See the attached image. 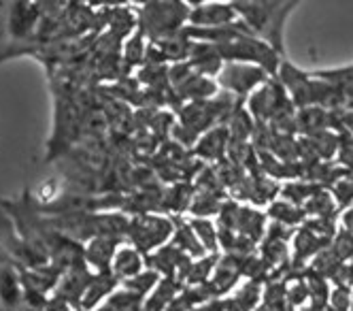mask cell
I'll return each instance as SVG.
<instances>
[{"label": "cell", "instance_id": "d6986e66", "mask_svg": "<svg viewBox=\"0 0 353 311\" xmlns=\"http://www.w3.org/2000/svg\"><path fill=\"white\" fill-rule=\"evenodd\" d=\"M147 39L143 37L141 30H137L134 35L128 37V41L123 43L121 47V60H123V66L125 68H134V66H145L147 62V45L145 43Z\"/></svg>", "mask_w": 353, "mask_h": 311}, {"label": "cell", "instance_id": "277c9868", "mask_svg": "<svg viewBox=\"0 0 353 311\" xmlns=\"http://www.w3.org/2000/svg\"><path fill=\"white\" fill-rule=\"evenodd\" d=\"M174 235V218L170 216H158V214H143L130 218L128 228V241L134 245L145 258L154 254L156 249L168 245Z\"/></svg>", "mask_w": 353, "mask_h": 311}, {"label": "cell", "instance_id": "9c48e42d", "mask_svg": "<svg viewBox=\"0 0 353 311\" xmlns=\"http://www.w3.org/2000/svg\"><path fill=\"white\" fill-rule=\"evenodd\" d=\"M23 296L26 288H23L21 269L0 252V311H15Z\"/></svg>", "mask_w": 353, "mask_h": 311}, {"label": "cell", "instance_id": "8fae6325", "mask_svg": "<svg viewBox=\"0 0 353 311\" xmlns=\"http://www.w3.org/2000/svg\"><path fill=\"white\" fill-rule=\"evenodd\" d=\"M121 286V281L111 273H94L92 281H90V286L85 288L81 301H79V307L77 311H96L103 303H107L113 292Z\"/></svg>", "mask_w": 353, "mask_h": 311}, {"label": "cell", "instance_id": "7402d4cb", "mask_svg": "<svg viewBox=\"0 0 353 311\" xmlns=\"http://www.w3.org/2000/svg\"><path fill=\"white\" fill-rule=\"evenodd\" d=\"M160 279H162V277H160L156 271L145 269V271L139 273L137 277H132V279H128V281H123V283H121V288H125V290H130V292H134V294L147 299L149 292L154 290V288L158 286V283H160Z\"/></svg>", "mask_w": 353, "mask_h": 311}, {"label": "cell", "instance_id": "2e32d148", "mask_svg": "<svg viewBox=\"0 0 353 311\" xmlns=\"http://www.w3.org/2000/svg\"><path fill=\"white\" fill-rule=\"evenodd\" d=\"M170 243H174L183 254H188L190 258H194V261L207 256V249L203 247V243L198 241L192 224L185 222V220L174 218V235H172V241Z\"/></svg>", "mask_w": 353, "mask_h": 311}, {"label": "cell", "instance_id": "30bf717a", "mask_svg": "<svg viewBox=\"0 0 353 311\" xmlns=\"http://www.w3.org/2000/svg\"><path fill=\"white\" fill-rule=\"evenodd\" d=\"M190 7L188 23L192 28H221L239 21V13L232 3H198Z\"/></svg>", "mask_w": 353, "mask_h": 311}, {"label": "cell", "instance_id": "7c38bea8", "mask_svg": "<svg viewBox=\"0 0 353 311\" xmlns=\"http://www.w3.org/2000/svg\"><path fill=\"white\" fill-rule=\"evenodd\" d=\"M121 243H125V241H117V239H111V237H96V239L88 241L83 245L85 265L94 273H107V271H111L113 258H115L117 247Z\"/></svg>", "mask_w": 353, "mask_h": 311}, {"label": "cell", "instance_id": "4fadbf2b", "mask_svg": "<svg viewBox=\"0 0 353 311\" xmlns=\"http://www.w3.org/2000/svg\"><path fill=\"white\" fill-rule=\"evenodd\" d=\"M228 147H230V133L225 126H217L213 131L205 133L198 139L194 153L198 158H203L207 162H223L228 158Z\"/></svg>", "mask_w": 353, "mask_h": 311}, {"label": "cell", "instance_id": "ba28073f", "mask_svg": "<svg viewBox=\"0 0 353 311\" xmlns=\"http://www.w3.org/2000/svg\"><path fill=\"white\" fill-rule=\"evenodd\" d=\"M0 252L9 256L19 269H37L49 265L47 258H43L26 239L19 235L13 220L0 209Z\"/></svg>", "mask_w": 353, "mask_h": 311}, {"label": "cell", "instance_id": "5b68a950", "mask_svg": "<svg viewBox=\"0 0 353 311\" xmlns=\"http://www.w3.org/2000/svg\"><path fill=\"white\" fill-rule=\"evenodd\" d=\"M83 113L81 107L68 96L56 98V117H54V133L49 141V158L52 156H62L66 149L72 147V141L81 137Z\"/></svg>", "mask_w": 353, "mask_h": 311}, {"label": "cell", "instance_id": "ac0fdd59", "mask_svg": "<svg viewBox=\"0 0 353 311\" xmlns=\"http://www.w3.org/2000/svg\"><path fill=\"white\" fill-rule=\"evenodd\" d=\"M194 196H196V190L190 184H183V181H181V184H174L168 190H164L162 211H168V214H174V216L190 211Z\"/></svg>", "mask_w": 353, "mask_h": 311}, {"label": "cell", "instance_id": "44dd1931", "mask_svg": "<svg viewBox=\"0 0 353 311\" xmlns=\"http://www.w3.org/2000/svg\"><path fill=\"white\" fill-rule=\"evenodd\" d=\"M305 214L307 218H334L332 214L336 211V200L330 192L319 190L309 202H305Z\"/></svg>", "mask_w": 353, "mask_h": 311}, {"label": "cell", "instance_id": "603a6c76", "mask_svg": "<svg viewBox=\"0 0 353 311\" xmlns=\"http://www.w3.org/2000/svg\"><path fill=\"white\" fill-rule=\"evenodd\" d=\"M192 311H225V299H215L205 305H198Z\"/></svg>", "mask_w": 353, "mask_h": 311}, {"label": "cell", "instance_id": "ffe728a7", "mask_svg": "<svg viewBox=\"0 0 353 311\" xmlns=\"http://www.w3.org/2000/svg\"><path fill=\"white\" fill-rule=\"evenodd\" d=\"M198 241L203 243V247L207 249V254H217L219 249V228L217 224H213L209 218H192L190 220Z\"/></svg>", "mask_w": 353, "mask_h": 311}, {"label": "cell", "instance_id": "8992f818", "mask_svg": "<svg viewBox=\"0 0 353 311\" xmlns=\"http://www.w3.org/2000/svg\"><path fill=\"white\" fill-rule=\"evenodd\" d=\"M270 79H272V77L260 66L228 62V64H223L221 73L217 75V86L223 88L225 94H230L236 100L245 102L251 94L258 92Z\"/></svg>", "mask_w": 353, "mask_h": 311}, {"label": "cell", "instance_id": "e0dca14e", "mask_svg": "<svg viewBox=\"0 0 353 311\" xmlns=\"http://www.w3.org/2000/svg\"><path fill=\"white\" fill-rule=\"evenodd\" d=\"M266 216H268L272 222L283 224V226H288V228H294V226H298V224H305V222H307L305 209H302V207H298V205H294V202H290V200H285V198H276V200H272L270 207H268V214H266Z\"/></svg>", "mask_w": 353, "mask_h": 311}, {"label": "cell", "instance_id": "7a4b0ae2", "mask_svg": "<svg viewBox=\"0 0 353 311\" xmlns=\"http://www.w3.org/2000/svg\"><path fill=\"white\" fill-rule=\"evenodd\" d=\"M39 3H0V60L13 54L11 47L32 43L43 11Z\"/></svg>", "mask_w": 353, "mask_h": 311}, {"label": "cell", "instance_id": "6da1fadb", "mask_svg": "<svg viewBox=\"0 0 353 311\" xmlns=\"http://www.w3.org/2000/svg\"><path fill=\"white\" fill-rule=\"evenodd\" d=\"M239 19L247 26L249 32L260 41L268 43L276 54L283 56V28L296 3H232Z\"/></svg>", "mask_w": 353, "mask_h": 311}, {"label": "cell", "instance_id": "3957f363", "mask_svg": "<svg viewBox=\"0 0 353 311\" xmlns=\"http://www.w3.org/2000/svg\"><path fill=\"white\" fill-rule=\"evenodd\" d=\"M192 7L188 3H147L137 9L139 30L147 39V43L181 35L190 21Z\"/></svg>", "mask_w": 353, "mask_h": 311}, {"label": "cell", "instance_id": "9a60e30c", "mask_svg": "<svg viewBox=\"0 0 353 311\" xmlns=\"http://www.w3.org/2000/svg\"><path fill=\"white\" fill-rule=\"evenodd\" d=\"M183 292V286L176 279L162 277L160 283L149 292L145 299V311H164L174 299H179Z\"/></svg>", "mask_w": 353, "mask_h": 311}, {"label": "cell", "instance_id": "cb8c5ba5", "mask_svg": "<svg viewBox=\"0 0 353 311\" xmlns=\"http://www.w3.org/2000/svg\"><path fill=\"white\" fill-rule=\"evenodd\" d=\"M341 222H343V230H347V232H351V235H353V205L345 209Z\"/></svg>", "mask_w": 353, "mask_h": 311}, {"label": "cell", "instance_id": "52a82bcc", "mask_svg": "<svg viewBox=\"0 0 353 311\" xmlns=\"http://www.w3.org/2000/svg\"><path fill=\"white\" fill-rule=\"evenodd\" d=\"M245 107L251 113V117L256 120V124H260V126L262 124H270L279 113L294 109L285 88L276 79H270L258 92L251 94L245 100Z\"/></svg>", "mask_w": 353, "mask_h": 311}, {"label": "cell", "instance_id": "5bb4252c", "mask_svg": "<svg viewBox=\"0 0 353 311\" xmlns=\"http://www.w3.org/2000/svg\"><path fill=\"white\" fill-rule=\"evenodd\" d=\"M147 269V261H145V256L134 247L130 245L128 241L121 243L117 247V254L113 258V265H111V273L123 283V281H128L132 277H137L139 273H143Z\"/></svg>", "mask_w": 353, "mask_h": 311}]
</instances>
